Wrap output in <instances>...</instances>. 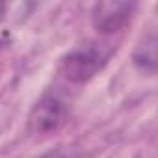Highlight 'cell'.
Returning <instances> with one entry per match:
<instances>
[{
	"instance_id": "1",
	"label": "cell",
	"mask_w": 158,
	"mask_h": 158,
	"mask_svg": "<svg viewBox=\"0 0 158 158\" xmlns=\"http://www.w3.org/2000/svg\"><path fill=\"white\" fill-rule=\"evenodd\" d=\"M110 54H112L110 48L93 41L86 45H78L61 58L60 73L73 84H86L104 69Z\"/></svg>"
},
{
	"instance_id": "2",
	"label": "cell",
	"mask_w": 158,
	"mask_h": 158,
	"mask_svg": "<svg viewBox=\"0 0 158 158\" xmlns=\"http://www.w3.org/2000/svg\"><path fill=\"white\" fill-rule=\"evenodd\" d=\"M67 119H69L67 102L56 93H47L34 104L28 115L26 128H28L30 138L48 139L65 127Z\"/></svg>"
},
{
	"instance_id": "3",
	"label": "cell",
	"mask_w": 158,
	"mask_h": 158,
	"mask_svg": "<svg viewBox=\"0 0 158 158\" xmlns=\"http://www.w3.org/2000/svg\"><path fill=\"white\" fill-rule=\"evenodd\" d=\"M136 8V2H97L91 10V24L102 35L121 32L130 23Z\"/></svg>"
},
{
	"instance_id": "4",
	"label": "cell",
	"mask_w": 158,
	"mask_h": 158,
	"mask_svg": "<svg viewBox=\"0 0 158 158\" xmlns=\"http://www.w3.org/2000/svg\"><path fill=\"white\" fill-rule=\"evenodd\" d=\"M132 61L136 65L138 71H141L143 74L152 76L156 73V32L151 30L143 35V39L138 43Z\"/></svg>"
},
{
	"instance_id": "5",
	"label": "cell",
	"mask_w": 158,
	"mask_h": 158,
	"mask_svg": "<svg viewBox=\"0 0 158 158\" xmlns=\"http://www.w3.org/2000/svg\"><path fill=\"white\" fill-rule=\"evenodd\" d=\"M39 158H69V154H65L63 151H48Z\"/></svg>"
},
{
	"instance_id": "6",
	"label": "cell",
	"mask_w": 158,
	"mask_h": 158,
	"mask_svg": "<svg viewBox=\"0 0 158 158\" xmlns=\"http://www.w3.org/2000/svg\"><path fill=\"white\" fill-rule=\"evenodd\" d=\"M6 43H8V35H2V37H0V48H2Z\"/></svg>"
}]
</instances>
